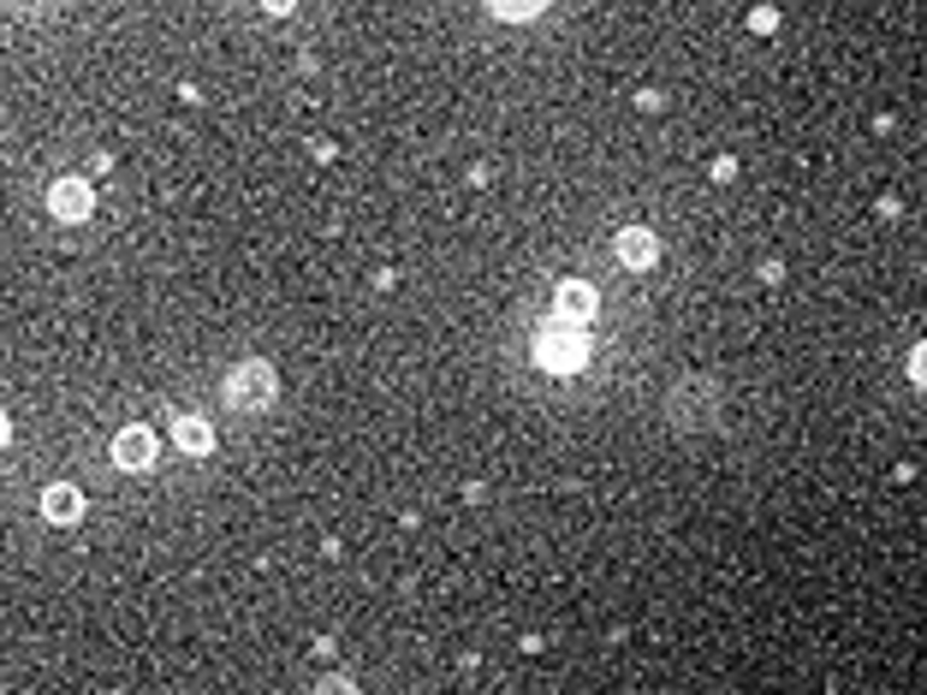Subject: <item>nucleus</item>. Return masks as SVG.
Returning <instances> with one entry per match:
<instances>
[{
  "instance_id": "423d86ee",
  "label": "nucleus",
  "mask_w": 927,
  "mask_h": 695,
  "mask_svg": "<svg viewBox=\"0 0 927 695\" xmlns=\"http://www.w3.org/2000/svg\"><path fill=\"white\" fill-rule=\"evenodd\" d=\"M595 316V291L582 280H565L559 286V321H589Z\"/></svg>"
},
{
  "instance_id": "39448f33",
  "label": "nucleus",
  "mask_w": 927,
  "mask_h": 695,
  "mask_svg": "<svg viewBox=\"0 0 927 695\" xmlns=\"http://www.w3.org/2000/svg\"><path fill=\"white\" fill-rule=\"evenodd\" d=\"M618 256H625L630 268H648L655 262V232H648V226H625V232H618Z\"/></svg>"
},
{
  "instance_id": "1a4fd4ad",
  "label": "nucleus",
  "mask_w": 927,
  "mask_h": 695,
  "mask_svg": "<svg viewBox=\"0 0 927 695\" xmlns=\"http://www.w3.org/2000/svg\"><path fill=\"white\" fill-rule=\"evenodd\" d=\"M547 7H554V0H488V12H500V19H536Z\"/></svg>"
},
{
  "instance_id": "0eeeda50",
  "label": "nucleus",
  "mask_w": 927,
  "mask_h": 695,
  "mask_svg": "<svg viewBox=\"0 0 927 695\" xmlns=\"http://www.w3.org/2000/svg\"><path fill=\"white\" fill-rule=\"evenodd\" d=\"M78 512H83V499H78V488H66V481L42 494V517H48V524H78Z\"/></svg>"
},
{
  "instance_id": "f03ea898",
  "label": "nucleus",
  "mask_w": 927,
  "mask_h": 695,
  "mask_svg": "<svg viewBox=\"0 0 927 695\" xmlns=\"http://www.w3.org/2000/svg\"><path fill=\"white\" fill-rule=\"evenodd\" d=\"M227 405H232V410H262V405H273V363H262V357L238 363V369L227 375Z\"/></svg>"
},
{
  "instance_id": "9d476101",
  "label": "nucleus",
  "mask_w": 927,
  "mask_h": 695,
  "mask_svg": "<svg viewBox=\"0 0 927 695\" xmlns=\"http://www.w3.org/2000/svg\"><path fill=\"white\" fill-rule=\"evenodd\" d=\"M316 695H357V684H351V677H321Z\"/></svg>"
},
{
  "instance_id": "ddd939ff",
  "label": "nucleus",
  "mask_w": 927,
  "mask_h": 695,
  "mask_svg": "<svg viewBox=\"0 0 927 695\" xmlns=\"http://www.w3.org/2000/svg\"><path fill=\"white\" fill-rule=\"evenodd\" d=\"M0 446H7V416H0Z\"/></svg>"
},
{
  "instance_id": "f257e3e1",
  "label": "nucleus",
  "mask_w": 927,
  "mask_h": 695,
  "mask_svg": "<svg viewBox=\"0 0 927 695\" xmlns=\"http://www.w3.org/2000/svg\"><path fill=\"white\" fill-rule=\"evenodd\" d=\"M536 363L541 369H559V375H571L589 363V345H582V334L571 321H547L541 334H536Z\"/></svg>"
},
{
  "instance_id": "f8f14e48",
  "label": "nucleus",
  "mask_w": 927,
  "mask_h": 695,
  "mask_svg": "<svg viewBox=\"0 0 927 695\" xmlns=\"http://www.w3.org/2000/svg\"><path fill=\"white\" fill-rule=\"evenodd\" d=\"M262 7H268V12H291V0H262Z\"/></svg>"
},
{
  "instance_id": "20e7f679",
  "label": "nucleus",
  "mask_w": 927,
  "mask_h": 695,
  "mask_svg": "<svg viewBox=\"0 0 927 695\" xmlns=\"http://www.w3.org/2000/svg\"><path fill=\"white\" fill-rule=\"evenodd\" d=\"M48 208H54L60 220H83V215H90V185H83V179H60L54 190H48Z\"/></svg>"
},
{
  "instance_id": "7ed1b4c3",
  "label": "nucleus",
  "mask_w": 927,
  "mask_h": 695,
  "mask_svg": "<svg viewBox=\"0 0 927 695\" xmlns=\"http://www.w3.org/2000/svg\"><path fill=\"white\" fill-rule=\"evenodd\" d=\"M149 458H154V434L149 428H126L113 440V464H119V470H143Z\"/></svg>"
},
{
  "instance_id": "6e6552de",
  "label": "nucleus",
  "mask_w": 927,
  "mask_h": 695,
  "mask_svg": "<svg viewBox=\"0 0 927 695\" xmlns=\"http://www.w3.org/2000/svg\"><path fill=\"white\" fill-rule=\"evenodd\" d=\"M173 428H179V446H185V451H209V446H215V434H209V423H202V416H179Z\"/></svg>"
},
{
  "instance_id": "9b49d317",
  "label": "nucleus",
  "mask_w": 927,
  "mask_h": 695,
  "mask_svg": "<svg viewBox=\"0 0 927 695\" xmlns=\"http://www.w3.org/2000/svg\"><path fill=\"white\" fill-rule=\"evenodd\" d=\"M909 375H916V380H921V387H927V345H921V351H916V363H909Z\"/></svg>"
}]
</instances>
